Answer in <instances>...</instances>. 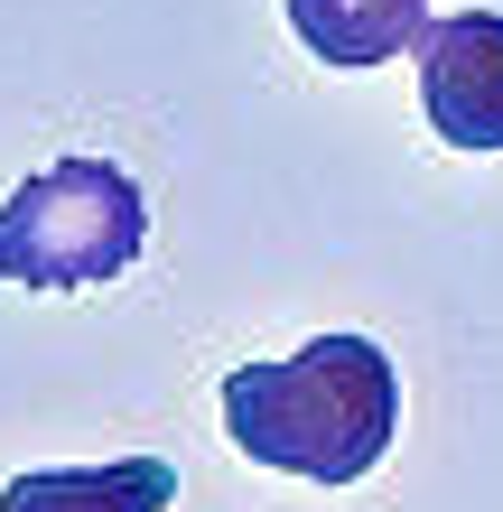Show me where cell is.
<instances>
[{
  "label": "cell",
  "instance_id": "1",
  "mask_svg": "<svg viewBox=\"0 0 503 512\" xmlns=\"http://www.w3.org/2000/svg\"><path fill=\"white\" fill-rule=\"evenodd\" d=\"M224 429L252 466L308 475V485H354L382 466L401 429V373L373 336H308L280 364L224 373Z\"/></svg>",
  "mask_w": 503,
  "mask_h": 512
},
{
  "label": "cell",
  "instance_id": "2",
  "mask_svg": "<svg viewBox=\"0 0 503 512\" xmlns=\"http://www.w3.org/2000/svg\"><path fill=\"white\" fill-rule=\"evenodd\" d=\"M150 243L140 177L112 159H56L0 205V280L10 289H94L122 280Z\"/></svg>",
  "mask_w": 503,
  "mask_h": 512
},
{
  "label": "cell",
  "instance_id": "3",
  "mask_svg": "<svg viewBox=\"0 0 503 512\" xmlns=\"http://www.w3.org/2000/svg\"><path fill=\"white\" fill-rule=\"evenodd\" d=\"M420 112L448 149H503V19L448 10L420 28Z\"/></svg>",
  "mask_w": 503,
  "mask_h": 512
},
{
  "label": "cell",
  "instance_id": "4",
  "mask_svg": "<svg viewBox=\"0 0 503 512\" xmlns=\"http://www.w3.org/2000/svg\"><path fill=\"white\" fill-rule=\"evenodd\" d=\"M289 28L317 66L364 75V66H392L401 47H420L429 0H289Z\"/></svg>",
  "mask_w": 503,
  "mask_h": 512
},
{
  "label": "cell",
  "instance_id": "5",
  "mask_svg": "<svg viewBox=\"0 0 503 512\" xmlns=\"http://www.w3.org/2000/svg\"><path fill=\"white\" fill-rule=\"evenodd\" d=\"M177 466L168 457H122V466H47L0 485V512H168Z\"/></svg>",
  "mask_w": 503,
  "mask_h": 512
}]
</instances>
